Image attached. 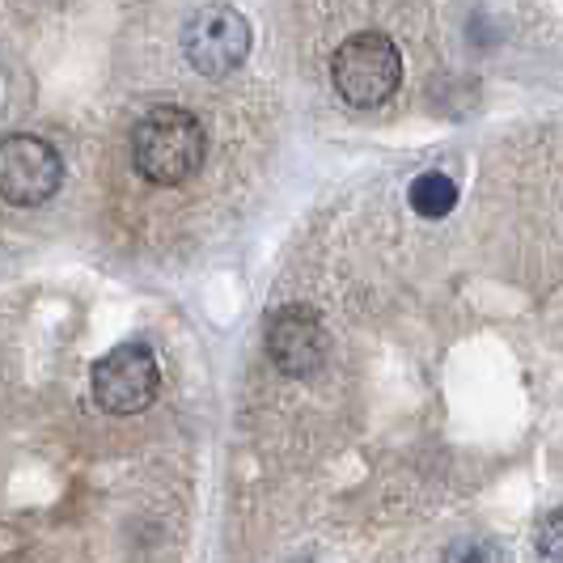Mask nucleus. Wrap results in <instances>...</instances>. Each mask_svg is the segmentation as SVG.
<instances>
[{
	"label": "nucleus",
	"instance_id": "f257e3e1",
	"mask_svg": "<svg viewBox=\"0 0 563 563\" xmlns=\"http://www.w3.org/2000/svg\"><path fill=\"white\" fill-rule=\"evenodd\" d=\"M208 153L203 123L183 107H157L136 123L132 136V162L153 187H178L187 183Z\"/></svg>",
	"mask_w": 563,
	"mask_h": 563
},
{
	"label": "nucleus",
	"instance_id": "f03ea898",
	"mask_svg": "<svg viewBox=\"0 0 563 563\" xmlns=\"http://www.w3.org/2000/svg\"><path fill=\"white\" fill-rule=\"evenodd\" d=\"M331 81L347 107H382L402 81V56L377 30L352 34L331 59Z\"/></svg>",
	"mask_w": 563,
	"mask_h": 563
},
{
	"label": "nucleus",
	"instance_id": "7ed1b4c3",
	"mask_svg": "<svg viewBox=\"0 0 563 563\" xmlns=\"http://www.w3.org/2000/svg\"><path fill=\"white\" fill-rule=\"evenodd\" d=\"M183 52L203 77H225L251 52V22L233 4H203L183 30Z\"/></svg>",
	"mask_w": 563,
	"mask_h": 563
},
{
	"label": "nucleus",
	"instance_id": "20e7f679",
	"mask_svg": "<svg viewBox=\"0 0 563 563\" xmlns=\"http://www.w3.org/2000/svg\"><path fill=\"white\" fill-rule=\"evenodd\" d=\"M162 390L157 356L144 343H119L93 365V398L111 416H136Z\"/></svg>",
	"mask_w": 563,
	"mask_h": 563
},
{
	"label": "nucleus",
	"instance_id": "39448f33",
	"mask_svg": "<svg viewBox=\"0 0 563 563\" xmlns=\"http://www.w3.org/2000/svg\"><path fill=\"white\" fill-rule=\"evenodd\" d=\"M64 183V162L43 136H4L0 141V199L34 208L52 199Z\"/></svg>",
	"mask_w": 563,
	"mask_h": 563
},
{
	"label": "nucleus",
	"instance_id": "423d86ee",
	"mask_svg": "<svg viewBox=\"0 0 563 563\" xmlns=\"http://www.w3.org/2000/svg\"><path fill=\"white\" fill-rule=\"evenodd\" d=\"M267 356L288 377H310L327 361V327L306 306H284L267 322Z\"/></svg>",
	"mask_w": 563,
	"mask_h": 563
},
{
	"label": "nucleus",
	"instance_id": "0eeeda50",
	"mask_svg": "<svg viewBox=\"0 0 563 563\" xmlns=\"http://www.w3.org/2000/svg\"><path fill=\"white\" fill-rule=\"evenodd\" d=\"M453 203H457V183H453L450 174H420L411 183V208L420 217H428V221L450 217Z\"/></svg>",
	"mask_w": 563,
	"mask_h": 563
},
{
	"label": "nucleus",
	"instance_id": "6e6552de",
	"mask_svg": "<svg viewBox=\"0 0 563 563\" xmlns=\"http://www.w3.org/2000/svg\"><path fill=\"white\" fill-rule=\"evenodd\" d=\"M538 560L563 563V508H555V512L538 526Z\"/></svg>",
	"mask_w": 563,
	"mask_h": 563
}]
</instances>
